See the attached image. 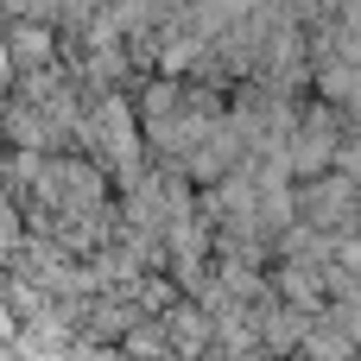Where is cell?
<instances>
[{
  "instance_id": "cell-1",
  "label": "cell",
  "mask_w": 361,
  "mask_h": 361,
  "mask_svg": "<svg viewBox=\"0 0 361 361\" xmlns=\"http://www.w3.org/2000/svg\"><path fill=\"white\" fill-rule=\"evenodd\" d=\"M292 222H305L311 235H355V178H311V184H292Z\"/></svg>"
}]
</instances>
